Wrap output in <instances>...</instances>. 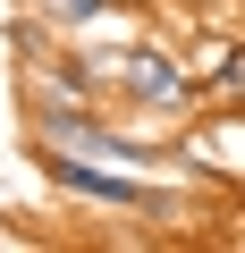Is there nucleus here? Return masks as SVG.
Instances as JSON below:
<instances>
[{
  "instance_id": "f257e3e1",
  "label": "nucleus",
  "mask_w": 245,
  "mask_h": 253,
  "mask_svg": "<svg viewBox=\"0 0 245 253\" xmlns=\"http://www.w3.org/2000/svg\"><path fill=\"white\" fill-rule=\"evenodd\" d=\"M59 59H68V76H76L93 101H110L118 118H161V126H186V118L203 110V84H195L186 51H169V42H152V34L110 42V51H59Z\"/></svg>"
},
{
  "instance_id": "7ed1b4c3",
  "label": "nucleus",
  "mask_w": 245,
  "mask_h": 253,
  "mask_svg": "<svg viewBox=\"0 0 245 253\" xmlns=\"http://www.w3.org/2000/svg\"><path fill=\"white\" fill-rule=\"evenodd\" d=\"M34 17H43L51 34H93V26L127 17V9H118V0H34Z\"/></svg>"
},
{
  "instance_id": "f03ea898",
  "label": "nucleus",
  "mask_w": 245,
  "mask_h": 253,
  "mask_svg": "<svg viewBox=\"0 0 245 253\" xmlns=\"http://www.w3.org/2000/svg\"><path fill=\"white\" fill-rule=\"evenodd\" d=\"M178 169L203 186H237L245 194V101H203L178 135Z\"/></svg>"
},
{
  "instance_id": "20e7f679",
  "label": "nucleus",
  "mask_w": 245,
  "mask_h": 253,
  "mask_svg": "<svg viewBox=\"0 0 245 253\" xmlns=\"http://www.w3.org/2000/svg\"><path fill=\"white\" fill-rule=\"evenodd\" d=\"M118 9H144V0H118Z\"/></svg>"
}]
</instances>
